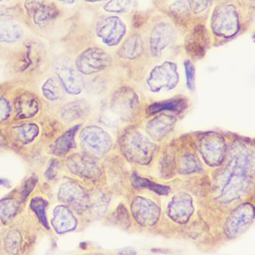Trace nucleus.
I'll return each instance as SVG.
<instances>
[{
    "mask_svg": "<svg viewBox=\"0 0 255 255\" xmlns=\"http://www.w3.org/2000/svg\"><path fill=\"white\" fill-rule=\"evenodd\" d=\"M174 38V31L167 23L158 24L153 28L150 37V47L153 55L159 56L162 51L172 42Z\"/></svg>",
    "mask_w": 255,
    "mask_h": 255,
    "instance_id": "10",
    "label": "nucleus"
},
{
    "mask_svg": "<svg viewBox=\"0 0 255 255\" xmlns=\"http://www.w3.org/2000/svg\"><path fill=\"white\" fill-rule=\"evenodd\" d=\"M204 37V33L202 30L199 31V30L195 31L193 34V37L187 41V49L192 55L194 56H202L205 52V40L202 39Z\"/></svg>",
    "mask_w": 255,
    "mask_h": 255,
    "instance_id": "22",
    "label": "nucleus"
},
{
    "mask_svg": "<svg viewBox=\"0 0 255 255\" xmlns=\"http://www.w3.org/2000/svg\"><path fill=\"white\" fill-rule=\"evenodd\" d=\"M142 52V38L138 34H133L126 40L118 54L121 58L135 59L141 55Z\"/></svg>",
    "mask_w": 255,
    "mask_h": 255,
    "instance_id": "15",
    "label": "nucleus"
},
{
    "mask_svg": "<svg viewBox=\"0 0 255 255\" xmlns=\"http://www.w3.org/2000/svg\"><path fill=\"white\" fill-rule=\"evenodd\" d=\"M136 106V97L131 91H118L103 110V118L109 124H119L128 119Z\"/></svg>",
    "mask_w": 255,
    "mask_h": 255,
    "instance_id": "1",
    "label": "nucleus"
},
{
    "mask_svg": "<svg viewBox=\"0 0 255 255\" xmlns=\"http://www.w3.org/2000/svg\"><path fill=\"white\" fill-rule=\"evenodd\" d=\"M16 116L18 119L33 118L39 112V103L36 97L29 93L19 96L15 101Z\"/></svg>",
    "mask_w": 255,
    "mask_h": 255,
    "instance_id": "12",
    "label": "nucleus"
},
{
    "mask_svg": "<svg viewBox=\"0 0 255 255\" xmlns=\"http://www.w3.org/2000/svg\"><path fill=\"white\" fill-rule=\"evenodd\" d=\"M88 107L86 103L82 101H75L67 103L62 109L61 116L66 121H73L83 117Z\"/></svg>",
    "mask_w": 255,
    "mask_h": 255,
    "instance_id": "18",
    "label": "nucleus"
},
{
    "mask_svg": "<svg viewBox=\"0 0 255 255\" xmlns=\"http://www.w3.org/2000/svg\"><path fill=\"white\" fill-rule=\"evenodd\" d=\"M59 1H63V2L69 3V4H71V3H73L75 0H59Z\"/></svg>",
    "mask_w": 255,
    "mask_h": 255,
    "instance_id": "30",
    "label": "nucleus"
},
{
    "mask_svg": "<svg viewBox=\"0 0 255 255\" xmlns=\"http://www.w3.org/2000/svg\"><path fill=\"white\" fill-rule=\"evenodd\" d=\"M23 36L22 27L11 20L0 19V43H15Z\"/></svg>",
    "mask_w": 255,
    "mask_h": 255,
    "instance_id": "13",
    "label": "nucleus"
},
{
    "mask_svg": "<svg viewBox=\"0 0 255 255\" xmlns=\"http://www.w3.org/2000/svg\"><path fill=\"white\" fill-rule=\"evenodd\" d=\"M187 104V102L182 99L167 100V101L160 102V103L151 105L148 108V112L150 114H155L163 111L181 112L186 109Z\"/></svg>",
    "mask_w": 255,
    "mask_h": 255,
    "instance_id": "19",
    "label": "nucleus"
},
{
    "mask_svg": "<svg viewBox=\"0 0 255 255\" xmlns=\"http://www.w3.org/2000/svg\"><path fill=\"white\" fill-rule=\"evenodd\" d=\"M175 124V120L166 116L159 117L148 124L147 130L152 137L160 139L167 134Z\"/></svg>",
    "mask_w": 255,
    "mask_h": 255,
    "instance_id": "14",
    "label": "nucleus"
},
{
    "mask_svg": "<svg viewBox=\"0 0 255 255\" xmlns=\"http://www.w3.org/2000/svg\"><path fill=\"white\" fill-rule=\"evenodd\" d=\"M21 237L17 232H10L6 238L5 246L7 251L15 254L20 247Z\"/></svg>",
    "mask_w": 255,
    "mask_h": 255,
    "instance_id": "26",
    "label": "nucleus"
},
{
    "mask_svg": "<svg viewBox=\"0 0 255 255\" xmlns=\"http://www.w3.org/2000/svg\"><path fill=\"white\" fill-rule=\"evenodd\" d=\"M7 145V142H6L5 136L3 135L0 130V148L5 146Z\"/></svg>",
    "mask_w": 255,
    "mask_h": 255,
    "instance_id": "29",
    "label": "nucleus"
},
{
    "mask_svg": "<svg viewBox=\"0 0 255 255\" xmlns=\"http://www.w3.org/2000/svg\"><path fill=\"white\" fill-rule=\"evenodd\" d=\"M87 1H90V2H96V1H103V0H85Z\"/></svg>",
    "mask_w": 255,
    "mask_h": 255,
    "instance_id": "31",
    "label": "nucleus"
},
{
    "mask_svg": "<svg viewBox=\"0 0 255 255\" xmlns=\"http://www.w3.org/2000/svg\"><path fill=\"white\" fill-rule=\"evenodd\" d=\"M112 63L110 55L100 48H90L82 52L76 60L79 71L90 75L107 68Z\"/></svg>",
    "mask_w": 255,
    "mask_h": 255,
    "instance_id": "2",
    "label": "nucleus"
},
{
    "mask_svg": "<svg viewBox=\"0 0 255 255\" xmlns=\"http://www.w3.org/2000/svg\"><path fill=\"white\" fill-rule=\"evenodd\" d=\"M132 184L133 187L136 188H146L148 190H152L159 195H167L170 191V189L165 186L160 185V184H155L151 182L145 178H141L138 176L136 174L133 173L132 175Z\"/></svg>",
    "mask_w": 255,
    "mask_h": 255,
    "instance_id": "20",
    "label": "nucleus"
},
{
    "mask_svg": "<svg viewBox=\"0 0 255 255\" xmlns=\"http://www.w3.org/2000/svg\"><path fill=\"white\" fill-rule=\"evenodd\" d=\"M56 73L67 92L71 94H79L83 88V80L71 65L62 63L57 67Z\"/></svg>",
    "mask_w": 255,
    "mask_h": 255,
    "instance_id": "9",
    "label": "nucleus"
},
{
    "mask_svg": "<svg viewBox=\"0 0 255 255\" xmlns=\"http://www.w3.org/2000/svg\"><path fill=\"white\" fill-rule=\"evenodd\" d=\"M25 7L36 25H46L56 17L58 10L51 0H25Z\"/></svg>",
    "mask_w": 255,
    "mask_h": 255,
    "instance_id": "8",
    "label": "nucleus"
},
{
    "mask_svg": "<svg viewBox=\"0 0 255 255\" xmlns=\"http://www.w3.org/2000/svg\"><path fill=\"white\" fill-rule=\"evenodd\" d=\"M39 127L35 124H25L11 128L13 138L21 143L28 144L32 142L39 134Z\"/></svg>",
    "mask_w": 255,
    "mask_h": 255,
    "instance_id": "16",
    "label": "nucleus"
},
{
    "mask_svg": "<svg viewBox=\"0 0 255 255\" xmlns=\"http://www.w3.org/2000/svg\"><path fill=\"white\" fill-rule=\"evenodd\" d=\"M133 2V0H111L104 9L112 13H124L129 10Z\"/></svg>",
    "mask_w": 255,
    "mask_h": 255,
    "instance_id": "23",
    "label": "nucleus"
},
{
    "mask_svg": "<svg viewBox=\"0 0 255 255\" xmlns=\"http://www.w3.org/2000/svg\"><path fill=\"white\" fill-rule=\"evenodd\" d=\"M9 1V0H0V2H1V1Z\"/></svg>",
    "mask_w": 255,
    "mask_h": 255,
    "instance_id": "32",
    "label": "nucleus"
},
{
    "mask_svg": "<svg viewBox=\"0 0 255 255\" xmlns=\"http://www.w3.org/2000/svg\"><path fill=\"white\" fill-rule=\"evenodd\" d=\"M255 210L250 205H243L232 213L225 225V232L229 238H235L244 233L253 223Z\"/></svg>",
    "mask_w": 255,
    "mask_h": 255,
    "instance_id": "7",
    "label": "nucleus"
},
{
    "mask_svg": "<svg viewBox=\"0 0 255 255\" xmlns=\"http://www.w3.org/2000/svg\"><path fill=\"white\" fill-rule=\"evenodd\" d=\"M78 127L72 128L56 139L52 148V151L55 155H64L70 151V148H73L75 136Z\"/></svg>",
    "mask_w": 255,
    "mask_h": 255,
    "instance_id": "17",
    "label": "nucleus"
},
{
    "mask_svg": "<svg viewBox=\"0 0 255 255\" xmlns=\"http://www.w3.org/2000/svg\"><path fill=\"white\" fill-rule=\"evenodd\" d=\"M70 171L78 176L94 178L99 175V167L93 159L82 155H73L67 162Z\"/></svg>",
    "mask_w": 255,
    "mask_h": 255,
    "instance_id": "11",
    "label": "nucleus"
},
{
    "mask_svg": "<svg viewBox=\"0 0 255 255\" xmlns=\"http://www.w3.org/2000/svg\"><path fill=\"white\" fill-rule=\"evenodd\" d=\"M82 145L91 155H103L112 145L111 137L99 127H88L82 133Z\"/></svg>",
    "mask_w": 255,
    "mask_h": 255,
    "instance_id": "5",
    "label": "nucleus"
},
{
    "mask_svg": "<svg viewBox=\"0 0 255 255\" xmlns=\"http://www.w3.org/2000/svg\"><path fill=\"white\" fill-rule=\"evenodd\" d=\"M178 82L177 67L172 62H165L154 67L147 80L150 90L154 92L161 89H172Z\"/></svg>",
    "mask_w": 255,
    "mask_h": 255,
    "instance_id": "3",
    "label": "nucleus"
},
{
    "mask_svg": "<svg viewBox=\"0 0 255 255\" xmlns=\"http://www.w3.org/2000/svg\"><path fill=\"white\" fill-rule=\"evenodd\" d=\"M17 209V204L10 199H2L0 201V218L7 220L14 215Z\"/></svg>",
    "mask_w": 255,
    "mask_h": 255,
    "instance_id": "24",
    "label": "nucleus"
},
{
    "mask_svg": "<svg viewBox=\"0 0 255 255\" xmlns=\"http://www.w3.org/2000/svg\"><path fill=\"white\" fill-rule=\"evenodd\" d=\"M31 209L36 213L40 222L47 227V221H46V214H45V210L47 206V202L43 200L41 198H34L31 200Z\"/></svg>",
    "mask_w": 255,
    "mask_h": 255,
    "instance_id": "25",
    "label": "nucleus"
},
{
    "mask_svg": "<svg viewBox=\"0 0 255 255\" xmlns=\"http://www.w3.org/2000/svg\"><path fill=\"white\" fill-rule=\"evenodd\" d=\"M11 108L7 99L0 96V123L5 122L10 118Z\"/></svg>",
    "mask_w": 255,
    "mask_h": 255,
    "instance_id": "27",
    "label": "nucleus"
},
{
    "mask_svg": "<svg viewBox=\"0 0 255 255\" xmlns=\"http://www.w3.org/2000/svg\"><path fill=\"white\" fill-rule=\"evenodd\" d=\"M42 92L45 98L49 101H57L62 96L61 86L53 78H49L45 82L42 86Z\"/></svg>",
    "mask_w": 255,
    "mask_h": 255,
    "instance_id": "21",
    "label": "nucleus"
},
{
    "mask_svg": "<svg viewBox=\"0 0 255 255\" xmlns=\"http://www.w3.org/2000/svg\"><path fill=\"white\" fill-rule=\"evenodd\" d=\"M126 25L120 18L109 16L97 24V34L108 46L118 45L125 35Z\"/></svg>",
    "mask_w": 255,
    "mask_h": 255,
    "instance_id": "6",
    "label": "nucleus"
},
{
    "mask_svg": "<svg viewBox=\"0 0 255 255\" xmlns=\"http://www.w3.org/2000/svg\"><path fill=\"white\" fill-rule=\"evenodd\" d=\"M123 147L127 157L136 163H147L152 154V144L140 133L127 135Z\"/></svg>",
    "mask_w": 255,
    "mask_h": 255,
    "instance_id": "4",
    "label": "nucleus"
},
{
    "mask_svg": "<svg viewBox=\"0 0 255 255\" xmlns=\"http://www.w3.org/2000/svg\"><path fill=\"white\" fill-rule=\"evenodd\" d=\"M185 67L186 78H187V85L190 90L193 89L195 83V70L194 67L190 61H186L184 64Z\"/></svg>",
    "mask_w": 255,
    "mask_h": 255,
    "instance_id": "28",
    "label": "nucleus"
}]
</instances>
